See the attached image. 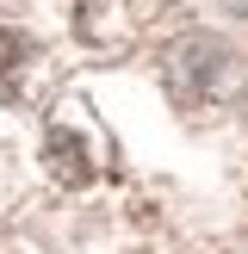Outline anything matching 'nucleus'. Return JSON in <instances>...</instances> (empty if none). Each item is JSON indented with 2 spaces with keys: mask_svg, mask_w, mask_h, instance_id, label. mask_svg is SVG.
Masks as SVG:
<instances>
[{
  "mask_svg": "<svg viewBox=\"0 0 248 254\" xmlns=\"http://www.w3.org/2000/svg\"><path fill=\"white\" fill-rule=\"evenodd\" d=\"M161 74H168V93L180 106H211V99L236 93V56L217 37H180L161 62Z\"/></svg>",
  "mask_w": 248,
  "mask_h": 254,
  "instance_id": "nucleus-1",
  "label": "nucleus"
},
{
  "mask_svg": "<svg viewBox=\"0 0 248 254\" xmlns=\"http://www.w3.org/2000/svg\"><path fill=\"white\" fill-rule=\"evenodd\" d=\"M217 6H230V12H242V19H248V0H217Z\"/></svg>",
  "mask_w": 248,
  "mask_h": 254,
  "instance_id": "nucleus-2",
  "label": "nucleus"
}]
</instances>
